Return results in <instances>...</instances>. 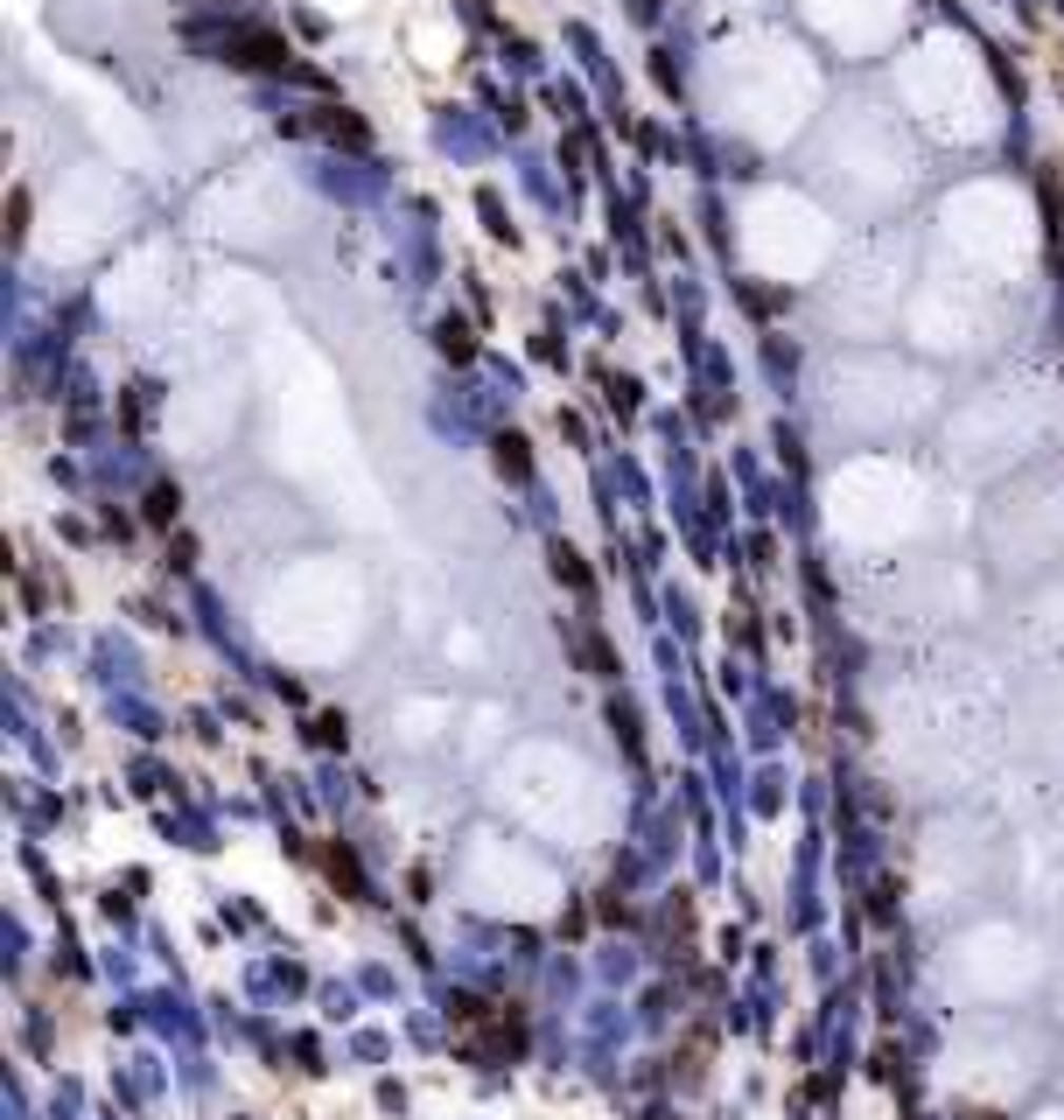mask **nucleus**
<instances>
[{"label": "nucleus", "mask_w": 1064, "mask_h": 1120, "mask_svg": "<svg viewBox=\"0 0 1064 1120\" xmlns=\"http://www.w3.org/2000/svg\"><path fill=\"white\" fill-rule=\"evenodd\" d=\"M225 57L246 63V71H273V63H288V42H280V36H232V42H225Z\"/></svg>", "instance_id": "obj_1"}]
</instances>
